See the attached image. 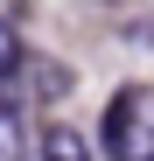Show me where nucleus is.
Instances as JSON below:
<instances>
[{
    "label": "nucleus",
    "instance_id": "7ed1b4c3",
    "mask_svg": "<svg viewBox=\"0 0 154 161\" xmlns=\"http://www.w3.org/2000/svg\"><path fill=\"white\" fill-rule=\"evenodd\" d=\"M21 63H28V49H21L14 21H0V84H14V77H21Z\"/></svg>",
    "mask_w": 154,
    "mask_h": 161
},
{
    "label": "nucleus",
    "instance_id": "20e7f679",
    "mask_svg": "<svg viewBox=\"0 0 154 161\" xmlns=\"http://www.w3.org/2000/svg\"><path fill=\"white\" fill-rule=\"evenodd\" d=\"M0 161H21V119H14V105H0Z\"/></svg>",
    "mask_w": 154,
    "mask_h": 161
},
{
    "label": "nucleus",
    "instance_id": "f03ea898",
    "mask_svg": "<svg viewBox=\"0 0 154 161\" xmlns=\"http://www.w3.org/2000/svg\"><path fill=\"white\" fill-rule=\"evenodd\" d=\"M42 161H91V154H84V140H77L70 126H49L42 133Z\"/></svg>",
    "mask_w": 154,
    "mask_h": 161
},
{
    "label": "nucleus",
    "instance_id": "f257e3e1",
    "mask_svg": "<svg viewBox=\"0 0 154 161\" xmlns=\"http://www.w3.org/2000/svg\"><path fill=\"white\" fill-rule=\"evenodd\" d=\"M105 147H112V161H154V91L126 84L105 105Z\"/></svg>",
    "mask_w": 154,
    "mask_h": 161
}]
</instances>
